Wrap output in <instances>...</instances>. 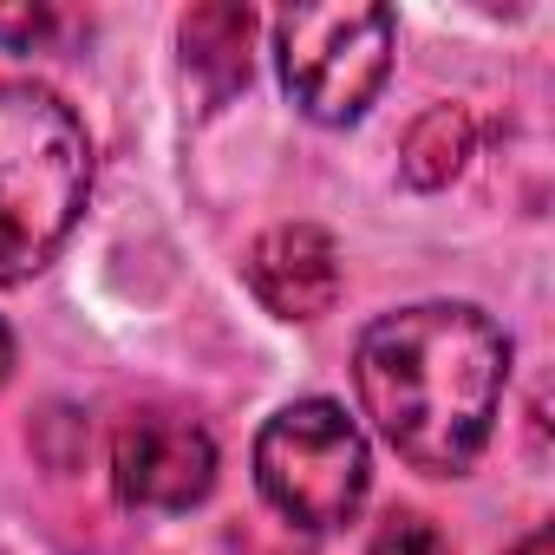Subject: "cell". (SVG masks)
<instances>
[{"instance_id": "obj_8", "label": "cell", "mask_w": 555, "mask_h": 555, "mask_svg": "<svg viewBox=\"0 0 555 555\" xmlns=\"http://www.w3.org/2000/svg\"><path fill=\"white\" fill-rule=\"evenodd\" d=\"M477 151V125L464 105H431L425 118H412L405 144H399V177L412 190H444Z\"/></svg>"}, {"instance_id": "obj_11", "label": "cell", "mask_w": 555, "mask_h": 555, "mask_svg": "<svg viewBox=\"0 0 555 555\" xmlns=\"http://www.w3.org/2000/svg\"><path fill=\"white\" fill-rule=\"evenodd\" d=\"M509 555H555V535H548V529H535V535H522Z\"/></svg>"}, {"instance_id": "obj_1", "label": "cell", "mask_w": 555, "mask_h": 555, "mask_svg": "<svg viewBox=\"0 0 555 555\" xmlns=\"http://www.w3.org/2000/svg\"><path fill=\"white\" fill-rule=\"evenodd\" d=\"M509 379L503 327L470 301H418L379 314L353 347V386L373 431L431 477H457L490 444Z\"/></svg>"}, {"instance_id": "obj_6", "label": "cell", "mask_w": 555, "mask_h": 555, "mask_svg": "<svg viewBox=\"0 0 555 555\" xmlns=\"http://www.w3.org/2000/svg\"><path fill=\"white\" fill-rule=\"evenodd\" d=\"M242 282L274 321H321L340 301V248L314 222H282L248 242Z\"/></svg>"}, {"instance_id": "obj_12", "label": "cell", "mask_w": 555, "mask_h": 555, "mask_svg": "<svg viewBox=\"0 0 555 555\" xmlns=\"http://www.w3.org/2000/svg\"><path fill=\"white\" fill-rule=\"evenodd\" d=\"M8 373H14V334H8V321H0V386H8Z\"/></svg>"}, {"instance_id": "obj_4", "label": "cell", "mask_w": 555, "mask_h": 555, "mask_svg": "<svg viewBox=\"0 0 555 555\" xmlns=\"http://www.w3.org/2000/svg\"><path fill=\"white\" fill-rule=\"evenodd\" d=\"M282 86L314 125H353L392 73V14L379 0L347 8H288L274 14Z\"/></svg>"}, {"instance_id": "obj_9", "label": "cell", "mask_w": 555, "mask_h": 555, "mask_svg": "<svg viewBox=\"0 0 555 555\" xmlns=\"http://www.w3.org/2000/svg\"><path fill=\"white\" fill-rule=\"evenodd\" d=\"M366 555H451V542H444V529H438L431 516L399 509V516H386V522L373 529Z\"/></svg>"}, {"instance_id": "obj_5", "label": "cell", "mask_w": 555, "mask_h": 555, "mask_svg": "<svg viewBox=\"0 0 555 555\" xmlns=\"http://www.w3.org/2000/svg\"><path fill=\"white\" fill-rule=\"evenodd\" d=\"M112 483L131 509H196L216 490V438L177 412H131L112 438Z\"/></svg>"}, {"instance_id": "obj_7", "label": "cell", "mask_w": 555, "mask_h": 555, "mask_svg": "<svg viewBox=\"0 0 555 555\" xmlns=\"http://www.w3.org/2000/svg\"><path fill=\"white\" fill-rule=\"evenodd\" d=\"M248 40H255L248 8H196L183 21V66L209 105H222L229 92L248 86Z\"/></svg>"}, {"instance_id": "obj_3", "label": "cell", "mask_w": 555, "mask_h": 555, "mask_svg": "<svg viewBox=\"0 0 555 555\" xmlns=\"http://www.w3.org/2000/svg\"><path fill=\"white\" fill-rule=\"evenodd\" d=\"M255 483L288 522L340 529L360 516L366 483H373L366 438L334 399H295L255 438Z\"/></svg>"}, {"instance_id": "obj_10", "label": "cell", "mask_w": 555, "mask_h": 555, "mask_svg": "<svg viewBox=\"0 0 555 555\" xmlns=\"http://www.w3.org/2000/svg\"><path fill=\"white\" fill-rule=\"evenodd\" d=\"M47 40H53V14L47 8H8L0 14V47L8 53H34Z\"/></svg>"}, {"instance_id": "obj_2", "label": "cell", "mask_w": 555, "mask_h": 555, "mask_svg": "<svg viewBox=\"0 0 555 555\" xmlns=\"http://www.w3.org/2000/svg\"><path fill=\"white\" fill-rule=\"evenodd\" d=\"M92 196V138L79 112L27 79H0V288L40 274Z\"/></svg>"}]
</instances>
